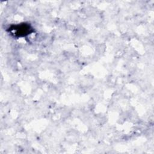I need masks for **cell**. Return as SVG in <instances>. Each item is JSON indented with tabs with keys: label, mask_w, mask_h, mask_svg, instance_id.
I'll list each match as a JSON object with an SVG mask.
<instances>
[{
	"label": "cell",
	"mask_w": 154,
	"mask_h": 154,
	"mask_svg": "<svg viewBox=\"0 0 154 154\" xmlns=\"http://www.w3.org/2000/svg\"><path fill=\"white\" fill-rule=\"evenodd\" d=\"M11 29L13 31V34L17 37H23L27 35L32 31L30 25L25 23L15 25Z\"/></svg>",
	"instance_id": "cell-1"
}]
</instances>
